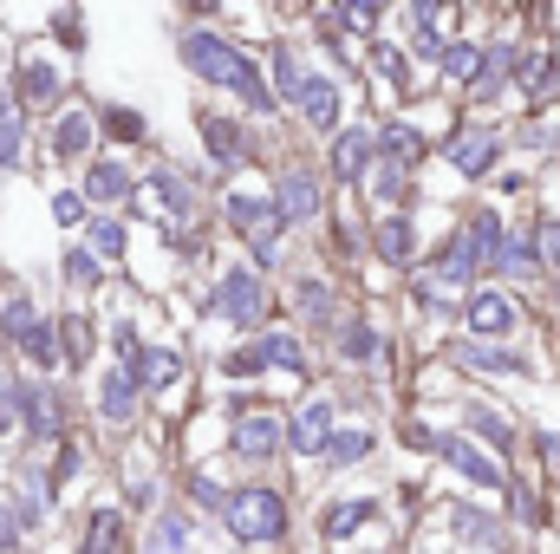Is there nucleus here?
Listing matches in <instances>:
<instances>
[{
	"mask_svg": "<svg viewBox=\"0 0 560 554\" xmlns=\"http://www.w3.org/2000/svg\"><path fill=\"white\" fill-rule=\"evenodd\" d=\"M183 59L202 72V85H222V92H235L242 105H255V112H275V92H268V72L242 53V46H229L222 33H202V26H189L183 33Z\"/></svg>",
	"mask_w": 560,
	"mask_h": 554,
	"instance_id": "1",
	"label": "nucleus"
},
{
	"mask_svg": "<svg viewBox=\"0 0 560 554\" xmlns=\"http://www.w3.org/2000/svg\"><path fill=\"white\" fill-rule=\"evenodd\" d=\"M222 522H229L235 542H248V549H275L280 535H287V496L268 489V483H255V489H229Z\"/></svg>",
	"mask_w": 560,
	"mask_h": 554,
	"instance_id": "2",
	"label": "nucleus"
},
{
	"mask_svg": "<svg viewBox=\"0 0 560 554\" xmlns=\"http://www.w3.org/2000/svg\"><path fill=\"white\" fill-rule=\"evenodd\" d=\"M275 209H280V229H300V222H313L319 209H326V189H319V176L313 170H287L275 183Z\"/></svg>",
	"mask_w": 560,
	"mask_h": 554,
	"instance_id": "3",
	"label": "nucleus"
},
{
	"mask_svg": "<svg viewBox=\"0 0 560 554\" xmlns=\"http://www.w3.org/2000/svg\"><path fill=\"white\" fill-rule=\"evenodd\" d=\"M436 457H443L456 476H469L476 489H502V463H495V457H482L469 437H436Z\"/></svg>",
	"mask_w": 560,
	"mask_h": 554,
	"instance_id": "4",
	"label": "nucleus"
},
{
	"mask_svg": "<svg viewBox=\"0 0 560 554\" xmlns=\"http://www.w3.org/2000/svg\"><path fill=\"white\" fill-rule=\"evenodd\" d=\"M443 157H450V170H463V176H489L495 157H502V138H495V131H456V138L443 143Z\"/></svg>",
	"mask_w": 560,
	"mask_h": 554,
	"instance_id": "5",
	"label": "nucleus"
},
{
	"mask_svg": "<svg viewBox=\"0 0 560 554\" xmlns=\"http://www.w3.org/2000/svg\"><path fill=\"white\" fill-rule=\"evenodd\" d=\"M372 157H378V131L372 125H352V131H339V143H332V176L339 183H359L372 170Z\"/></svg>",
	"mask_w": 560,
	"mask_h": 554,
	"instance_id": "6",
	"label": "nucleus"
},
{
	"mask_svg": "<svg viewBox=\"0 0 560 554\" xmlns=\"http://www.w3.org/2000/svg\"><path fill=\"white\" fill-rule=\"evenodd\" d=\"M59 92H66V72H59L39 46H26V66H20V99H26V105H59Z\"/></svg>",
	"mask_w": 560,
	"mask_h": 554,
	"instance_id": "7",
	"label": "nucleus"
},
{
	"mask_svg": "<svg viewBox=\"0 0 560 554\" xmlns=\"http://www.w3.org/2000/svg\"><path fill=\"white\" fill-rule=\"evenodd\" d=\"M463 320H469V333H489V339H502V333H515V307L495 293V287H482V293H469L463 300Z\"/></svg>",
	"mask_w": 560,
	"mask_h": 554,
	"instance_id": "8",
	"label": "nucleus"
},
{
	"mask_svg": "<svg viewBox=\"0 0 560 554\" xmlns=\"http://www.w3.org/2000/svg\"><path fill=\"white\" fill-rule=\"evenodd\" d=\"M196 125H202V138H209V157H215L222 170L248 163V138H242V125H235V118H222V112H202Z\"/></svg>",
	"mask_w": 560,
	"mask_h": 554,
	"instance_id": "9",
	"label": "nucleus"
},
{
	"mask_svg": "<svg viewBox=\"0 0 560 554\" xmlns=\"http://www.w3.org/2000/svg\"><path fill=\"white\" fill-rule=\"evenodd\" d=\"M280 443H287V424H280L275 412L235 424V450H242V457H261V463H268V457H280Z\"/></svg>",
	"mask_w": 560,
	"mask_h": 554,
	"instance_id": "10",
	"label": "nucleus"
},
{
	"mask_svg": "<svg viewBox=\"0 0 560 554\" xmlns=\"http://www.w3.org/2000/svg\"><path fill=\"white\" fill-rule=\"evenodd\" d=\"M287 443H293V457H319V450L332 443V405H326V399H313V412L293 417Z\"/></svg>",
	"mask_w": 560,
	"mask_h": 554,
	"instance_id": "11",
	"label": "nucleus"
},
{
	"mask_svg": "<svg viewBox=\"0 0 560 554\" xmlns=\"http://www.w3.org/2000/svg\"><path fill=\"white\" fill-rule=\"evenodd\" d=\"M300 118H306L313 131H332V125H339V85H332L326 72L306 79V92H300Z\"/></svg>",
	"mask_w": 560,
	"mask_h": 554,
	"instance_id": "12",
	"label": "nucleus"
},
{
	"mask_svg": "<svg viewBox=\"0 0 560 554\" xmlns=\"http://www.w3.org/2000/svg\"><path fill=\"white\" fill-rule=\"evenodd\" d=\"M372 242H378V255H385L392 268H411V262H418V229H411V216H385V222L372 229Z\"/></svg>",
	"mask_w": 560,
	"mask_h": 554,
	"instance_id": "13",
	"label": "nucleus"
},
{
	"mask_svg": "<svg viewBox=\"0 0 560 554\" xmlns=\"http://www.w3.org/2000/svg\"><path fill=\"white\" fill-rule=\"evenodd\" d=\"M378 353H385V333L372 320H346L339 326V359L346 366H378Z\"/></svg>",
	"mask_w": 560,
	"mask_h": 554,
	"instance_id": "14",
	"label": "nucleus"
},
{
	"mask_svg": "<svg viewBox=\"0 0 560 554\" xmlns=\"http://www.w3.org/2000/svg\"><path fill=\"white\" fill-rule=\"evenodd\" d=\"M125 196H131V170L125 163L105 157V163L85 170V203H125Z\"/></svg>",
	"mask_w": 560,
	"mask_h": 554,
	"instance_id": "15",
	"label": "nucleus"
},
{
	"mask_svg": "<svg viewBox=\"0 0 560 554\" xmlns=\"http://www.w3.org/2000/svg\"><path fill=\"white\" fill-rule=\"evenodd\" d=\"M372 509H378V503H372V496H346V503H339V509H326V522H319V529H326V535H332V542H346V535H352V529H365V522H372Z\"/></svg>",
	"mask_w": 560,
	"mask_h": 554,
	"instance_id": "16",
	"label": "nucleus"
},
{
	"mask_svg": "<svg viewBox=\"0 0 560 554\" xmlns=\"http://www.w3.org/2000/svg\"><path fill=\"white\" fill-rule=\"evenodd\" d=\"M255 359H261V366H287V372H306V366H313V359L300 353L293 333H268V339H255Z\"/></svg>",
	"mask_w": 560,
	"mask_h": 554,
	"instance_id": "17",
	"label": "nucleus"
},
{
	"mask_svg": "<svg viewBox=\"0 0 560 554\" xmlns=\"http://www.w3.org/2000/svg\"><path fill=\"white\" fill-rule=\"evenodd\" d=\"M450 522H456V535H463V542H476V549H495V535H502V529H495V516H482V509H469V503H456V509H450Z\"/></svg>",
	"mask_w": 560,
	"mask_h": 554,
	"instance_id": "18",
	"label": "nucleus"
},
{
	"mask_svg": "<svg viewBox=\"0 0 560 554\" xmlns=\"http://www.w3.org/2000/svg\"><path fill=\"white\" fill-rule=\"evenodd\" d=\"M20 138H26L20 99H13V92H0V163H20Z\"/></svg>",
	"mask_w": 560,
	"mask_h": 554,
	"instance_id": "19",
	"label": "nucleus"
},
{
	"mask_svg": "<svg viewBox=\"0 0 560 554\" xmlns=\"http://www.w3.org/2000/svg\"><path fill=\"white\" fill-rule=\"evenodd\" d=\"M476 66H482V46H469V39L443 46V59H436V72L443 79H463V85H476Z\"/></svg>",
	"mask_w": 560,
	"mask_h": 554,
	"instance_id": "20",
	"label": "nucleus"
},
{
	"mask_svg": "<svg viewBox=\"0 0 560 554\" xmlns=\"http://www.w3.org/2000/svg\"><path fill=\"white\" fill-rule=\"evenodd\" d=\"M365 457H372V430H332V443H326V463H332V470L365 463Z\"/></svg>",
	"mask_w": 560,
	"mask_h": 554,
	"instance_id": "21",
	"label": "nucleus"
},
{
	"mask_svg": "<svg viewBox=\"0 0 560 554\" xmlns=\"http://www.w3.org/2000/svg\"><path fill=\"white\" fill-rule=\"evenodd\" d=\"M522 85H528V105H548V99H560V59L548 53V59H535L528 72H522Z\"/></svg>",
	"mask_w": 560,
	"mask_h": 554,
	"instance_id": "22",
	"label": "nucleus"
},
{
	"mask_svg": "<svg viewBox=\"0 0 560 554\" xmlns=\"http://www.w3.org/2000/svg\"><path fill=\"white\" fill-rule=\"evenodd\" d=\"M293 307H300V320H313V326L339 313V307H332V287H326V280H300V293H293Z\"/></svg>",
	"mask_w": 560,
	"mask_h": 554,
	"instance_id": "23",
	"label": "nucleus"
},
{
	"mask_svg": "<svg viewBox=\"0 0 560 554\" xmlns=\"http://www.w3.org/2000/svg\"><path fill=\"white\" fill-rule=\"evenodd\" d=\"M85 143H92V118H85V112H66L59 131H52V157H79Z\"/></svg>",
	"mask_w": 560,
	"mask_h": 554,
	"instance_id": "24",
	"label": "nucleus"
},
{
	"mask_svg": "<svg viewBox=\"0 0 560 554\" xmlns=\"http://www.w3.org/2000/svg\"><path fill=\"white\" fill-rule=\"evenodd\" d=\"M469 430H476V437H489L495 450H515V424H509V417H495L489 405H469Z\"/></svg>",
	"mask_w": 560,
	"mask_h": 554,
	"instance_id": "25",
	"label": "nucleus"
},
{
	"mask_svg": "<svg viewBox=\"0 0 560 554\" xmlns=\"http://www.w3.org/2000/svg\"><path fill=\"white\" fill-rule=\"evenodd\" d=\"M92 255H105V262H118L125 255V229L118 222H92V242H85Z\"/></svg>",
	"mask_w": 560,
	"mask_h": 554,
	"instance_id": "26",
	"label": "nucleus"
},
{
	"mask_svg": "<svg viewBox=\"0 0 560 554\" xmlns=\"http://www.w3.org/2000/svg\"><path fill=\"white\" fill-rule=\"evenodd\" d=\"M13 424H20V385L0 379V430H13Z\"/></svg>",
	"mask_w": 560,
	"mask_h": 554,
	"instance_id": "27",
	"label": "nucleus"
},
{
	"mask_svg": "<svg viewBox=\"0 0 560 554\" xmlns=\"http://www.w3.org/2000/svg\"><path fill=\"white\" fill-rule=\"evenodd\" d=\"M509 503H515V516H522V522H541V503H535V489H528V483H515V489H509Z\"/></svg>",
	"mask_w": 560,
	"mask_h": 554,
	"instance_id": "28",
	"label": "nucleus"
},
{
	"mask_svg": "<svg viewBox=\"0 0 560 554\" xmlns=\"http://www.w3.org/2000/svg\"><path fill=\"white\" fill-rule=\"evenodd\" d=\"M535 450L548 457V470H560V430H541V437H535Z\"/></svg>",
	"mask_w": 560,
	"mask_h": 554,
	"instance_id": "29",
	"label": "nucleus"
},
{
	"mask_svg": "<svg viewBox=\"0 0 560 554\" xmlns=\"http://www.w3.org/2000/svg\"><path fill=\"white\" fill-rule=\"evenodd\" d=\"M535 242H548V262H555V268H560V222H548V229H541Z\"/></svg>",
	"mask_w": 560,
	"mask_h": 554,
	"instance_id": "30",
	"label": "nucleus"
}]
</instances>
